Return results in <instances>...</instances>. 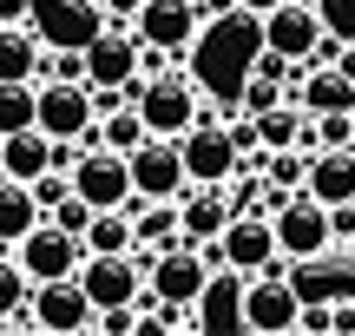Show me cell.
I'll use <instances>...</instances> for the list:
<instances>
[{
  "label": "cell",
  "instance_id": "6da1fadb",
  "mask_svg": "<svg viewBox=\"0 0 355 336\" xmlns=\"http://www.w3.org/2000/svg\"><path fill=\"white\" fill-rule=\"evenodd\" d=\"M132 106H139V119H145L152 139H184V132L198 126V112H204V86L184 73V66H165V73L139 79Z\"/></svg>",
  "mask_w": 355,
  "mask_h": 336
},
{
  "label": "cell",
  "instance_id": "7a4b0ae2",
  "mask_svg": "<svg viewBox=\"0 0 355 336\" xmlns=\"http://www.w3.org/2000/svg\"><path fill=\"white\" fill-rule=\"evenodd\" d=\"M270 224H277V251L290 264H329L336 231H329V205H322V198L290 192L277 211H270Z\"/></svg>",
  "mask_w": 355,
  "mask_h": 336
},
{
  "label": "cell",
  "instance_id": "3957f363",
  "mask_svg": "<svg viewBox=\"0 0 355 336\" xmlns=\"http://www.w3.org/2000/svg\"><path fill=\"white\" fill-rule=\"evenodd\" d=\"M145 79V40L132 20H105V33L86 47V86H112V92H139Z\"/></svg>",
  "mask_w": 355,
  "mask_h": 336
},
{
  "label": "cell",
  "instance_id": "277c9868",
  "mask_svg": "<svg viewBox=\"0 0 355 336\" xmlns=\"http://www.w3.org/2000/svg\"><path fill=\"white\" fill-rule=\"evenodd\" d=\"M296 317H303V290L290 284V277L270 264V271H250V284H243V324L250 336H290Z\"/></svg>",
  "mask_w": 355,
  "mask_h": 336
},
{
  "label": "cell",
  "instance_id": "5b68a950",
  "mask_svg": "<svg viewBox=\"0 0 355 336\" xmlns=\"http://www.w3.org/2000/svg\"><path fill=\"white\" fill-rule=\"evenodd\" d=\"M40 132L73 145H99V112H92L86 79H40Z\"/></svg>",
  "mask_w": 355,
  "mask_h": 336
},
{
  "label": "cell",
  "instance_id": "8992f818",
  "mask_svg": "<svg viewBox=\"0 0 355 336\" xmlns=\"http://www.w3.org/2000/svg\"><path fill=\"white\" fill-rule=\"evenodd\" d=\"M13 258H20V271L33 277V284H60V277H79V264H86V237L60 231L53 218H40L33 231L13 244Z\"/></svg>",
  "mask_w": 355,
  "mask_h": 336
},
{
  "label": "cell",
  "instance_id": "52a82bcc",
  "mask_svg": "<svg viewBox=\"0 0 355 336\" xmlns=\"http://www.w3.org/2000/svg\"><path fill=\"white\" fill-rule=\"evenodd\" d=\"M263 47L290 53V60H322L329 53V20H322V0H283L263 13Z\"/></svg>",
  "mask_w": 355,
  "mask_h": 336
},
{
  "label": "cell",
  "instance_id": "ba28073f",
  "mask_svg": "<svg viewBox=\"0 0 355 336\" xmlns=\"http://www.w3.org/2000/svg\"><path fill=\"white\" fill-rule=\"evenodd\" d=\"M33 330L40 336H86L99 324V303L86 297V284L79 277H60V284H33Z\"/></svg>",
  "mask_w": 355,
  "mask_h": 336
},
{
  "label": "cell",
  "instance_id": "9c48e42d",
  "mask_svg": "<svg viewBox=\"0 0 355 336\" xmlns=\"http://www.w3.org/2000/svg\"><path fill=\"white\" fill-rule=\"evenodd\" d=\"M178 152H184V178L191 185H230V171L243 165V152L230 145L224 119H211V112H198V126L178 139Z\"/></svg>",
  "mask_w": 355,
  "mask_h": 336
},
{
  "label": "cell",
  "instance_id": "30bf717a",
  "mask_svg": "<svg viewBox=\"0 0 355 336\" xmlns=\"http://www.w3.org/2000/svg\"><path fill=\"white\" fill-rule=\"evenodd\" d=\"M132 26H139L145 47H158V53H171V60H184V53L204 40V7H198V0H145Z\"/></svg>",
  "mask_w": 355,
  "mask_h": 336
},
{
  "label": "cell",
  "instance_id": "8fae6325",
  "mask_svg": "<svg viewBox=\"0 0 355 336\" xmlns=\"http://www.w3.org/2000/svg\"><path fill=\"white\" fill-rule=\"evenodd\" d=\"M73 192L86 198V205H132V158L125 152H112V145H86L79 152V165H73Z\"/></svg>",
  "mask_w": 355,
  "mask_h": 336
},
{
  "label": "cell",
  "instance_id": "7c38bea8",
  "mask_svg": "<svg viewBox=\"0 0 355 336\" xmlns=\"http://www.w3.org/2000/svg\"><path fill=\"white\" fill-rule=\"evenodd\" d=\"M33 26L46 47H92L105 33V7L99 0H33Z\"/></svg>",
  "mask_w": 355,
  "mask_h": 336
},
{
  "label": "cell",
  "instance_id": "4fadbf2b",
  "mask_svg": "<svg viewBox=\"0 0 355 336\" xmlns=\"http://www.w3.org/2000/svg\"><path fill=\"white\" fill-rule=\"evenodd\" d=\"M132 158V192L139 198H184L191 178H184V152H178V139H145Z\"/></svg>",
  "mask_w": 355,
  "mask_h": 336
},
{
  "label": "cell",
  "instance_id": "5bb4252c",
  "mask_svg": "<svg viewBox=\"0 0 355 336\" xmlns=\"http://www.w3.org/2000/svg\"><path fill=\"white\" fill-rule=\"evenodd\" d=\"M79 284H86V297L99 303V310H112V303H139L145 297V271L139 258H99V251H86V264H79Z\"/></svg>",
  "mask_w": 355,
  "mask_h": 336
},
{
  "label": "cell",
  "instance_id": "9a60e30c",
  "mask_svg": "<svg viewBox=\"0 0 355 336\" xmlns=\"http://www.w3.org/2000/svg\"><path fill=\"white\" fill-rule=\"evenodd\" d=\"M217 244H224V264H237V271H270V264H283L277 224H270L263 211H237V218H230V231L217 237Z\"/></svg>",
  "mask_w": 355,
  "mask_h": 336
},
{
  "label": "cell",
  "instance_id": "2e32d148",
  "mask_svg": "<svg viewBox=\"0 0 355 336\" xmlns=\"http://www.w3.org/2000/svg\"><path fill=\"white\" fill-rule=\"evenodd\" d=\"M178 218H184V237L191 244H217V237L230 231V192L224 185H191L184 198H178Z\"/></svg>",
  "mask_w": 355,
  "mask_h": 336
},
{
  "label": "cell",
  "instance_id": "e0dca14e",
  "mask_svg": "<svg viewBox=\"0 0 355 336\" xmlns=\"http://www.w3.org/2000/svg\"><path fill=\"white\" fill-rule=\"evenodd\" d=\"M303 192L322 198V205H349L355 198V145H322V152H309Z\"/></svg>",
  "mask_w": 355,
  "mask_h": 336
},
{
  "label": "cell",
  "instance_id": "ac0fdd59",
  "mask_svg": "<svg viewBox=\"0 0 355 336\" xmlns=\"http://www.w3.org/2000/svg\"><path fill=\"white\" fill-rule=\"evenodd\" d=\"M46 171H53V139H46L40 126L7 132V139H0V178L33 185V178H46Z\"/></svg>",
  "mask_w": 355,
  "mask_h": 336
},
{
  "label": "cell",
  "instance_id": "d6986e66",
  "mask_svg": "<svg viewBox=\"0 0 355 336\" xmlns=\"http://www.w3.org/2000/svg\"><path fill=\"white\" fill-rule=\"evenodd\" d=\"M243 284H250V271H237V264H217V271H211V284H204V297H198L204 330L243 324Z\"/></svg>",
  "mask_w": 355,
  "mask_h": 336
},
{
  "label": "cell",
  "instance_id": "ffe728a7",
  "mask_svg": "<svg viewBox=\"0 0 355 336\" xmlns=\"http://www.w3.org/2000/svg\"><path fill=\"white\" fill-rule=\"evenodd\" d=\"M46 66V40H40L33 20L20 26H0V79H40Z\"/></svg>",
  "mask_w": 355,
  "mask_h": 336
},
{
  "label": "cell",
  "instance_id": "44dd1931",
  "mask_svg": "<svg viewBox=\"0 0 355 336\" xmlns=\"http://www.w3.org/2000/svg\"><path fill=\"white\" fill-rule=\"evenodd\" d=\"M46 218V211H40V198H33V185H20V178H0V244H20L26 231H33V224Z\"/></svg>",
  "mask_w": 355,
  "mask_h": 336
},
{
  "label": "cell",
  "instance_id": "7402d4cb",
  "mask_svg": "<svg viewBox=\"0 0 355 336\" xmlns=\"http://www.w3.org/2000/svg\"><path fill=\"white\" fill-rule=\"evenodd\" d=\"M132 244H139V237H132V211H125V205L92 211V224H86V251H99V258H125Z\"/></svg>",
  "mask_w": 355,
  "mask_h": 336
},
{
  "label": "cell",
  "instance_id": "603a6c76",
  "mask_svg": "<svg viewBox=\"0 0 355 336\" xmlns=\"http://www.w3.org/2000/svg\"><path fill=\"white\" fill-rule=\"evenodd\" d=\"M145 139H152V132H145L139 106H119V112H105V119H99V145H112V152H139Z\"/></svg>",
  "mask_w": 355,
  "mask_h": 336
},
{
  "label": "cell",
  "instance_id": "cb8c5ba5",
  "mask_svg": "<svg viewBox=\"0 0 355 336\" xmlns=\"http://www.w3.org/2000/svg\"><path fill=\"white\" fill-rule=\"evenodd\" d=\"M26 297H33V277H26V271H20V258L0 244V317H13Z\"/></svg>",
  "mask_w": 355,
  "mask_h": 336
},
{
  "label": "cell",
  "instance_id": "d4e9b609",
  "mask_svg": "<svg viewBox=\"0 0 355 336\" xmlns=\"http://www.w3.org/2000/svg\"><path fill=\"white\" fill-rule=\"evenodd\" d=\"M277 99H290V92H283V79H263V73H250V79L237 86V106H243V112H270Z\"/></svg>",
  "mask_w": 355,
  "mask_h": 336
},
{
  "label": "cell",
  "instance_id": "484cf974",
  "mask_svg": "<svg viewBox=\"0 0 355 336\" xmlns=\"http://www.w3.org/2000/svg\"><path fill=\"white\" fill-rule=\"evenodd\" d=\"M92 211H99V205H86V198H79V192H66L60 205L46 211V218L60 224V231H73V237H86V224H92Z\"/></svg>",
  "mask_w": 355,
  "mask_h": 336
},
{
  "label": "cell",
  "instance_id": "4316f807",
  "mask_svg": "<svg viewBox=\"0 0 355 336\" xmlns=\"http://www.w3.org/2000/svg\"><path fill=\"white\" fill-rule=\"evenodd\" d=\"M296 330H303V336H336V297H303Z\"/></svg>",
  "mask_w": 355,
  "mask_h": 336
},
{
  "label": "cell",
  "instance_id": "83f0119b",
  "mask_svg": "<svg viewBox=\"0 0 355 336\" xmlns=\"http://www.w3.org/2000/svg\"><path fill=\"white\" fill-rule=\"evenodd\" d=\"M92 330H105V336H139V303H112V310H99V324Z\"/></svg>",
  "mask_w": 355,
  "mask_h": 336
},
{
  "label": "cell",
  "instance_id": "f1b7e54d",
  "mask_svg": "<svg viewBox=\"0 0 355 336\" xmlns=\"http://www.w3.org/2000/svg\"><path fill=\"white\" fill-rule=\"evenodd\" d=\"M66 192H73V171H60V165H53L46 178H33V198H40V211H53Z\"/></svg>",
  "mask_w": 355,
  "mask_h": 336
},
{
  "label": "cell",
  "instance_id": "f546056e",
  "mask_svg": "<svg viewBox=\"0 0 355 336\" xmlns=\"http://www.w3.org/2000/svg\"><path fill=\"white\" fill-rule=\"evenodd\" d=\"M329 231H336V244H355V198L349 205H329Z\"/></svg>",
  "mask_w": 355,
  "mask_h": 336
},
{
  "label": "cell",
  "instance_id": "4dcf8cb0",
  "mask_svg": "<svg viewBox=\"0 0 355 336\" xmlns=\"http://www.w3.org/2000/svg\"><path fill=\"white\" fill-rule=\"evenodd\" d=\"M33 20V0H0V26H20Z\"/></svg>",
  "mask_w": 355,
  "mask_h": 336
},
{
  "label": "cell",
  "instance_id": "1f68e13d",
  "mask_svg": "<svg viewBox=\"0 0 355 336\" xmlns=\"http://www.w3.org/2000/svg\"><path fill=\"white\" fill-rule=\"evenodd\" d=\"M99 7H105V20H139L145 0H99Z\"/></svg>",
  "mask_w": 355,
  "mask_h": 336
},
{
  "label": "cell",
  "instance_id": "d6a6232c",
  "mask_svg": "<svg viewBox=\"0 0 355 336\" xmlns=\"http://www.w3.org/2000/svg\"><path fill=\"white\" fill-rule=\"evenodd\" d=\"M336 336H355V297H336Z\"/></svg>",
  "mask_w": 355,
  "mask_h": 336
},
{
  "label": "cell",
  "instance_id": "836d02e7",
  "mask_svg": "<svg viewBox=\"0 0 355 336\" xmlns=\"http://www.w3.org/2000/svg\"><path fill=\"white\" fill-rule=\"evenodd\" d=\"M329 66H343V73L355 79V40H343V47H336V53H329Z\"/></svg>",
  "mask_w": 355,
  "mask_h": 336
},
{
  "label": "cell",
  "instance_id": "e575fe53",
  "mask_svg": "<svg viewBox=\"0 0 355 336\" xmlns=\"http://www.w3.org/2000/svg\"><path fill=\"white\" fill-rule=\"evenodd\" d=\"M237 7H243V13H257V20H263V13H270V7H283V0H237Z\"/></svg>",
  "mask_w": 355,
  "mask_h": 336
},
{
  "label": "cell",
  "instance_id": "d590c367",
  "mask_svg": "<svg viewBox=\"0 0 355 336\" xmlns=\"http://www.w3.org/2000/svg\"><path fill=\"white\" fill-rule=\"evenodd\" d=\"M349 264H355V244H349Z\"/></svg>",
  "mask_w": 355,
  "mask_h": 336
}]
</instances>
